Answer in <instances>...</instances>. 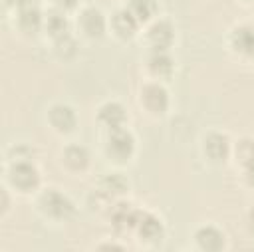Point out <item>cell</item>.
Masks as SVG:
<instances>
[{
	"label": "cell",
	"instance_id": "obj_24",
	"mask_svg": "<svg viewBox=\"0 0 254 252\" xmlns=\"http://www.w3.org/2000/svg\"><path fill=\"white\" fill-rule=\"evenodd\" d=\"M22 2H26V0H6V4H10V6H14V4H22Z\"/></svg>",
	"mask_w": 254,
	"mask_h": 252
},
{
	"label": "cell",
	"instance_id": "obj_14",
	"mask_svg": "<svg viewBox=\"0 0 254 252\" xmlns=\"http://www.w3.org/2000/svg\"><path fill=\"white\" fill-rule=\"evenodd\" d=\"M196 238H198V244L204 248V250H220L222 244H224V238L222 234L212 228V226H206V228H200L196 232Z\"/></svg>",
	"mask_w": 254,
	"mask_h": 252
},
{
	"label": "cell",
	"instance_id": "obj_3",
	"mask_svg": "<svg viewBox=\"0 0 254 252\" xmlns=\"http://www.w3.org/2000/svg\"><path fill=\"white\" fill-rule=\"evenodd\" d=\"M12 183L18 189L28 190L38 185V171L30 163H18L12 167Z\"/></svg>",
	"mask_w": 254,
	"mask_h": 252
},
{
	"label": "cell",
	"instance_id": "obj_23",
	"mask_svg": "<svg viewBox=\"0 0 254 252\" xmlns=\"http://www.w3.org/2000/svg\"><path fill=\"white\" fill-rule=\"evenodd\" d=\"M60 6H64V8H71V6H75V2L77 0H56Z\"/></svg>",
	"mask_w": 254,
	"mask_h": 252
},
{
	"label": "cell",
	"instance_id": "obj_8",
	"mask_svg": "<svg viewBox=\"0 0 254 252\" xmlns=\"http://www.w3.org/2000/svg\"><path fill=\"white\" fill-rule=\"evenodd\" d=\"M81 28L85 30L87 36H101L105 30V20H103L101 12L93 10V8L85 10L81 14Z\"/></svg>",
	"mask_w": 254,
	"mask_h": 252
},
{
	"label": "cell",
	"instance_id": "obj_17",
	"mask_svg": "<svg viewBox=\"0 0 254 252\" xmlns=\"http://www.w3.org/2000/svg\"><path fill=\"white\" fill-rule=\"evenodd\" d=\"M149 65H151L153 73H157V75H169V73L173 71V62H171V58H169L167 54H163L161 50L151 58Z\"/></svg>",
	"mask_w": 254,
	"mask_h": 252
},
{
	"label": "cell",
	"instance_id": "obj_11",
	"mask_svg": "<svg viewBox=\"0 0 254 252\" xmlns=\"http://www.w3.org/2000/svg\"><path fill=\"white\" fill-rule=\"evenodd\" d=\"M232 44L242 54H254V28L250 26L236 28L232 34Z\"/></svg>",
	"mask_w": 254,
	"mask_h": 252
},
{
	"label": "cell",
	"instance_id": "obj_22",
	"mask_svg": "<svg viewBox=\"0 0 254 252\" xmlns=\"http://www.w3.org/2000/svg\"><path fill=\"white\" fill-rule=\"evenodd\" d=\"M246 177H248V183L254 185V159L250 163H246Z\"/></svg>",
	"mask_w": 254,
	"mask_h": 252
},
{
	"label": "cell",
	"instance_id": "obj_7",
	"mask_svg": "<svg viewBox=\"0 0 254 252\" xmlns=\"http://www.w3.org/2000/svg\"><path fill=\"white\" fill-rule=\"evenodd\" d=\"M40 10L36 8V4H32L30 0L20 4V26L26 32H36L40 28Z\"/></svg>",
	"mask_w": 254,
	"mask_h": 252
},
{
	"label": "cell",
	"instance_id": "obj_13",
	"mask_svg": "<svg viewBox=\"0 0 254 252\" xmlns=\"http://www.w3.org/2000/svg\"><path fill=\"white\" fill-rule=\"evenodd\" d=\"M113 28H115V32H117L119 36L127 38V36H131V34L135 32V28H137V18L131 14V10H121V12H117V14L113 16Z\"/></svg>",
	"mask_w": 254,
	"mask_h": 252
},
{
	"label": "cell",
	"instance_id": "obj_12",
	"mask_svg": "<svg viewBox=\"0 0 254 252\" xmlns=\"http://www.w3.org/2000/svg\"><path fill=\"white\" fill-rule=\"evenodd\" d=\"M137 228H139L141 236L147 238V240H155V238H159L161 232H163V226H161V222H159L155 216H151V214H141V212H139V218H137Z\"/></svg>",
	"mask_w": 254,
	"mask_h": 252
},
{
	"label": "cell",
	"instance_id": "obj_2",
	"mask_svg": "<svg viewBox=\"0 0 254 252\" xmlns=\"http://www.w3.org/2000/svg\"><path fill=\"white\" fill-rule=\"evenodd\" d=\"M107 151L109 155H113L115 159H125L133 153V137L131 133H127L125 129H113L107 141Z\"/></svg>",
	"mask_w": 254,
	"mask_h": 252
},
{
	"label": "cell",
	"instance_id": "obj_1",
	"mask_svg": "<svg viewBox=\"0 0 254 252\" xmlns=\"http://www.w3.org/2000/svg\"><path fill=\"white\" fill-rule=\"evenodd\" d=\"M42 208L54 218H67L73 214V204L67 196L58 190H48L42 196Z\"/></svg>",
	"mask_w": 254,
	"mask_h": 252
},
{
	"label": "cell",
	"instance_id": "obj_9",
	"mask_svg": "<svg viewBox=\"0 0 254 252\" xmlns=\"http://www.w3.org/2000/svg\"><path fill=\"white\" fill-rule=\"evenodd\" d=\"M99 119L109 127V129H119L125 123V111L119 103H105L99 111Z\"/></svg>",
	"mask_w": 254,
	"mask_h": 252
},
{
	"label": "cell",
	"instance_id": "obj_4",
	"mask_svg": "<svg viewBox=\"0 0 254 252\" xmlns=\"http://www.w3.org/2000/svg\"><path fill=\"white\" fill-rule=\"evenodd\" d=\"M141 99H143V103L151 109V111H165V107H167V103H169V99H167V91L163 89V87H159V85H147L145 89H143V95H141Z\"/></svg>",
	"mask_w": 254,
	"mask_h": 252
},
{
	"label": "cell",
	"instance_id": "obj_6",
	"mask_svg": "<svg viewBox=\"0 0 254 252\" xmlns=\"http://www.w3.org/2000/svg\"><path fill=\"white\" fill-rule=\"evenodd\" d=\"M50 121L60 131H69L75 125V115L67 105H56L50 111Z\"/></svg>",
	"mask_w": 254,
	"mask_h": 252
},
{
	"label": "cell",
	"instance_id": "obj_15",
	"mask_svg": "<svg viewBox=\"0 0 254 252\" xmlns=\"http://www.w3.org/2000/svg\"><path fill=\"white\" fill-rule=\"evenodd\" d=\"M46 28H48V32L54 38H62V36L67 34V20L60 12H50L48 14V20H46Z\"/></svg>",
	"mask_w": 254,
	"mask_h": 252
},
{
	"label": "cell",
	"instance_id": "obj_20",
	"mask_svg": "<svg viewBox=\"0 0 254 252\" xmlns=\"http://www.w3.org/2000/svg\"><path fill=\"white\" fill-rule=\"evenodd\" d=\"M236 157H238L242 163H250V161L254 159V143L248 141V139L240 141L238 147H236Z\"/></svg>",
	"mask_w": 254,
	"mask_h": 252
},
{
	"label": "cell",
	"instance_id": "obj_10",
	"mask_svg": "<svg viewBox=\"0 0 254 252\" xmlns=\"http://www.w3.org/2000/svg\"><path fill=\"white\" fill-rule=\"evenodd\" d=\"M204 151L210 159L214 161H222L226 155H228V141L224 135H218V133H212L206 137L204 141Z\"/></svg>",
	"mask_w": 254,
	"mask_h": 252
},
{
	"label": "cell",
	"instance_id": "obj_5",
	"mask_svg": "<svg viewBox=\"0 0 254 252\" xmlns=\"http://www.w3.org/2000/svg\"><path fill=\"white\" fill-rule=\"evenodd\" d=\"M149 42L157 48V50H165L171 42H173V28L169 22H157L151 26L149 30Z\"/></svg>",
	"mask_w": 254,
	"mask_h": 252
},
{
	"label": "cell",
	"instance_id": "obj_19",
	"mask_svg": "<svg viewBox=\"0 0 254 252\" xmlns=\"http://www.w3.org/2000/svg\"><path fill=\"white\" fill-rule=\"evenodd\" d=\"M101 189L107 190V192H123L127 189V183H125V179H121L117 175H111V177H105L101 181Z\"/></svg>",
	"mask_w": 254,
	"mask_h": 252
},
{
	"label": "cell",
	"instance_id": "obj_16",
	"mask_svg": "<svg viewBox=\"0 0 254 252\" xmlns=\"http://www.w3.org/2000/svg\"><path fill=\"white\" fill-rule=\"evenodd\" d=\"M64 159L71 169H83L87 165V151L79 145H71V147L65 149Z\"/></svg>",
	"mask_w": 254,
	"mask_h": 252
},
{
	"label": "cell",
	"instance_id": "obj_18",
	"mask_svg": "<svg viewBox=\"0 0 254 252\" xmlns=\"http://www.w3.org/2000/svg\"><path fill=\"white\" fill-rule=\"evenodd\" d=\"M155 2L153 0H131V14L137 18V20H147L153 12H155Z\"/></svg>",
	"mask_w": 254,
	"mask_h": 252
},
{
	"label": "cell",
	"instance_id": "obj_25",
	"mask_svg": "<svg viewBox=\"0 0 254 252\" xmlns=\"http://www.w3.org/2000/svg\"><path fill=\"white\" fill-rule=\"evenodd\" d=\"M250 220H252L250 224H252V228H254V210H252V214H250Z\"/></svg>",
	"mask_w": 254,
	"mask_h": 252
},
{
	"label": "cell",
	"instance_id": "obj_21",
	"mask_svg": "<svg viewBox=\"0 0 254 252\" xmlns=\"http://www.w3.org/2000/svg\"><path fill=\"white\" fill-rule=\"evenodd\" d=\"M58 54L60 56H64V58H69V56H73L75 54V42L65 34V36H62V38H58Z\"/></svg>",
	"mask_w": 254,
	"mask_h": 252
}]
</instances>
